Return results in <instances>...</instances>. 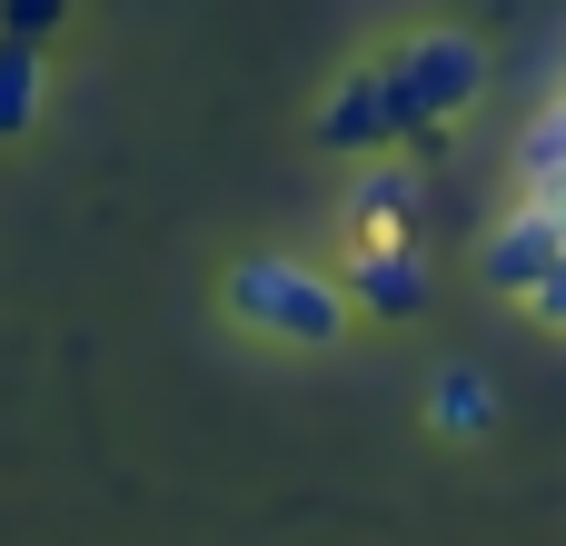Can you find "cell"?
<instances>
[{
  "label": "cell",
  "instance_id": "6da1fadb",
  "mask_svg": "<svg viewBox=\"0 0 566 546\" xmlns=\"http://www.w3.org/2000/svg\"><path fill=\"white\" fill-rule=\"evenodd\" d=\"M229 298H239V318H249V328H269V338H308V348H318V338L338 328V298H328L308 269H289V259L239 269V288H229Z\"/></svg>",
  "mask_w": 566,
  "mask_h": 546
}]
</instances>
